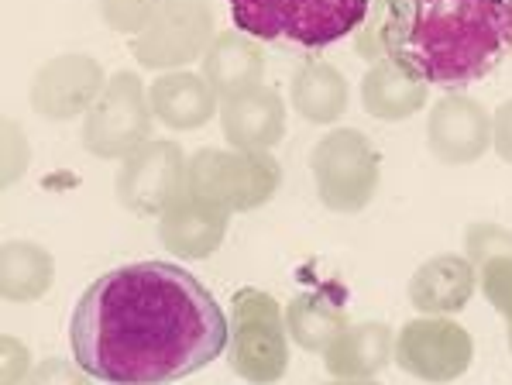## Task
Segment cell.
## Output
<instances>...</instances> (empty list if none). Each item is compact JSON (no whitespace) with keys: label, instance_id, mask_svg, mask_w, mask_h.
Returning a JSON list of instances; mask_svg holds the SVG:
<instances>
[{"label":"cell","instance_id":"obj_1","mask_svg":"<svg viewBox=\"0 0 512 385\" xmlns=\"http://www.w3.org/2000/svg\"><path fill=\"white\" fill-rule=\"evenodd\" d=\"M231 341V320L196 275L135 262L100 275L69 317L73 358L107 385H169L207 368Z\"/></svg>","mask_w":512,"mask_h":385},{"label":"cell","instance_id":"obj_2","mask_svg":"<svg viewBox=\"0 0 512 385\" xmlns=\"http://www.w3.org/2000/svg\"><path fill=\"white\" fill-rule=\"evenodd\" d=\"M382 49L427 86L458 90L512 55V0H389Z\"/></svg>","mask_w":512,"mask_h":385},{"label":"cell","instance_id":"obj_3","mask_svg":"<svg viewBox=\"0 0 512 385\" xmlns=\"http://www.w3.org/2000/svg\"><path fill=\"white\" fill-rule=\"evenodd\" d=\"M234 28L258 42L320 52L365 25L372 0H227Z\"/></svg>","mask_w":512,"mask_h":385},{"label":"cell","instance_id":"obj_4","mask_svg":"<svg viewBox=\"0 0 512 385\" xmlns=\"http://www.w3.org/2000/svg\"><path fill=\"white\" fill-rule=\"evenodd\" d=\"M282 183V169L269 152H220L203 148L189 159L186 190L210 200L214 207L238 214L269 203Z\"/></svg>","mask_w":512,"mask_h":385},{"label":"cell","instance_id":"obj_5","mask_svg":"<svg viewBox=\"0 0 512 385\" xmlns=\"http://www.w3.org/2000/svg\"><path fill=\"white\" fill-rule=\"evenodd\" d=\"M286 317L279 303L262 289H241L231 306V341L227 358L231 368L251 385H272L286 375Z\"/></svg>","mask_w":512,"mask_h":385},{"label":"cell","instance_id":"obj_6","mask_svg":"<svg viewBox=\"0 0 512 385\" xmlns=\"http://www.w3.org/2000/svg\"><path fill=\"white\" fill-rule=\"evenodd\" d=\"M378 152L368 135L354 128H337L324 135L310 152L317 196L334 214H358L378 190Z\"/></svg>","mask_w":512,"mask_h":385},{"label":"cell","instance_id":"obj_7","mask_svg":"<svg viewBox=\"0 0 512 385\" xmlns=\"http://www.w3.org/2000/svg\"><path fill=\"white\" fill-rule=\"evenodd\" d=\"M152 100L135 73L121 69L83 117V148L97 159H128L152 141Z\"/></svg>","mask_w":512,"mask_h":385},{"label":"cell","instance_id":"obj_8","mask_svg":"<svg viewBox=\"0 0 512 385\" xmlns=\"http://www.w3.org/2000/svg\"><path fill=\"white\" fill-rule=\"evenodd\" d=\"M214 14L200 0H162L155 21L135 38V55L148 69H176L203 59L214 45Z\"/></svg>","mask_w":512,"mask_h":385},{"label":"cell","instance_id":"obj_9","mask_svg":"<svg viewBox=\"0 0 512 385\" xmlns=\"http://www.w3.org/2000/svg\"><path fill=\"white\" fill-rule=\"evenodd\" d=\"M186 169L176 141H145L117 172V200L141 217H162L186 190Z\"/></svg>","mask_w":512,"mask_h":385},{"label":"cell","instance_id":"obj_10","mask_svg":"<svg viewBox=\"0 0 512 385\" xmlns=\"http://www.w3.org/2000/svg\"><path fill=\"white\" fill-rule=\"evenodd\" d=\"M471 334L444 317L409 320L396 337V365L423 382H454L471 365Z\"/></svg>","mask_w":512,"mask_h":385},{"label":"cell","instance_id":"obj_11","mask_svg":"<svg viewBox=\"0 0 512 385\" xmlns=\"http://www.w3.org/2000/svg\"><path fill=\"white\" fill-rule=\"evenodd\" d=\"M104 86V69L93 55H55L31 80V107L49 121H73L93 107Z\"/></svg>","mask_w":512,"mask_h":385},{"label":"cell","instance_id":"obj_12","mask_svg":"<svg viewBox=\"0 0 512 385\" xmlns=\"http://www.w3.org/2000/svg\"><path fill=\"white\" fill-rule=\"evenodd\" d=\"M492 145V114L475 97L447 93L427 117V148L444 165H471Z\"/></svg>","mask_w":512,"mask_h":385},{"label":"cell","instance_id":"obj_13","mask_svg":"<svg viewBox=\"0 0 512 385\" xmlns=\"http://www.w3.org/2000/svg\"><path fill=\"white\" fill-rule=\"evenodd\" d=\"M220 128L238 152H269L286 135V104L269 86H255L220 104Z\"/></svg>","mask_w":512,"mask_h":385},{"label":"cell","instance_id":"obj_14","mask_svg":"<svg viewBox=\"0 0 512 385\" xmlns=\"http://www.w3.org/2000/svg\"><path fill=\"white\" fill-rule=\"evenodd\" d=\"M227 210L214 207L210 200L183 190L179 200L159 220L162 245L179 258H210L227 234Z\"/></svg>","mask_w":512,"mask_h":385},{"label":"cell","instance_id":"obj_15","mask_svg":"<svg viewBox=\"0 0 512 385\" xmlns=\"http://www.w3.org/2000/svg\"><path fill=\"white\" fill-rule=\"evenodd\" d=\"M478 269L464 255H437L423 262L416 275L409 279V303L427 317L440 313H458L468 306L475 293Z\"/></svg>","mask_w":512,"mask_h":385},{"label":"cell","instance_id":"obj_16","mask_svg":"<svg viewBox=\"0 0 512 385\" xmlns=\"http://www.w3.org/2000/svg\"><path fill=\"white\" fill-rule=\"evenodd\" d=\"M152 114L172 131H196L217 114V93L196 73H162L148 86Z\"/></svg>","mask_w":512,"mask_h":385},{"label":"cell","instance_id":"obj_17","mask_svg":"<svg viewBox=\"0 0 512 385\" xmlns=\"http://www.w3.org/2000/svg\"><path fill=\"white\" fill-rule=\"evenodd\" d=\"M265 55L244 31H224L203 55V80L220 100L262 86Z\"/></svg>","mask_w":512,"mask_h":385},{"label":"cell","instance_id":"obj_18","mask_svg":"<svg viewBox=\"0 0 512 385\" xmlns=\"http://www.w3.org/2000/svg\"><path fill=\"white\" fill-rule=\"evenodd\" d=\"M430 86L406 73L399 62L378 59L368 66L365 80H361V107L372 114L375 121H406L416 110L427 104Z\"/></svg>","mask_w":512,"mask_h":385},{"label":"cell","instance_id":"obj_19","mask_svg":"<svg viewBox=\"0 0 512 385\" xmlns=\"http://www.w3.org/2000/svg\"><path fill=\"white\" fill-rule=\"evenodd\" d=\"M396 358V341L385 324H354L344 327L324 351V365L337 379H372Z\"/></svg>","mask_w":512,"mask_h":385},{"label":"cell","instance_id":"obj_20","mask_svg":"<svg viewBox=\"0 0 512 385\" xmlns=\"http://www.w3.org/2000/svg\"><path fill=\"white\" fill-rule=\"evenodd\" d=\"M468 258L478 269L488 303L506 317L512 348V234L495 224H475L468 231Z\"/></svg>","mask_w":512,"mask_h":385},{"label":"cell","instance_id":"obj_21","mask_svg":"<svg viewBox=\"0 0 512 385\" xmlns=\"http://www.w3.org/2000/svg\"><path fill=\"white\" fill-rule=\"evenodd\" d=\"M289 97H293V107L299 110L303 121L334 124V121H341L344 110H348L351 90L337 66H330V62H306L293 76Z\"/></svg>","mask_w":512,"mask_h":385},{"label":"cell","instance_id":"obj_22","mask_svg":"<svg viewBox=\"0 0 512 385\" xmlns=\"http://www.w3.org/2000/svg\"><path fill=\"white\" fill-rule=\"evenodd\" d=\"M55 279L52 255L35 241H7L0 251V293L11 303H31L49 293Z\"/></svg>","mask_w":512,"mask_h":385},{"label":"cell","instance_id":"obj_23","mask_svg":"<svg viewBox=\"0 0 512 385\" xmlns=\"http://www.w3.org/2000/svg\"><path fill=\"white\" fill-rule=\"evenodd\" d=\"M286 327L303 351H320V355H324V351L330 348V341L348 327V317H344V306L334 303L330 296L303 293L289 303Z\"/></svg>","mask_w":512,"mask_h":385},{"label":"cell","instance_id":"obj_24","mask_svg":"<svg viewBox=\"0 0 512 385\" xmlns=\"http://www.w3.org/2000/svg\"><path fill=\"white\" fill-rule=\"evenodd\" d=\"M162 11V0H100V14L114 31L138 38Z\"/></svg>","mask_w":512,"mask_h":385},{"label":"cell","instance_id":"obj_25","mask_svg":"<svg viewBox=\"0 0 512 385\" xmlns=\"http://www.w3.org/2000/svg\"><path fill=\"white\" fill-rule=\"evenodd\" d=\"M25 385H90V375L80 365H73V361L49 358L28 375Z\"/></svg>","mask_w":512,"mask_h":385},{"label":"cell","instance_id":"obj_26","mask_svg":"<svg viewBox=\"0 0 512 385\" xmlns=\"http://www.w3.org/2000/svg\"><path fill=\"white\" fill-rule=\"evenodd\" d=\"M4 135V183H14L28 169V145L14 121H4Z\"/></svg>","mask_w":512,"mask_h":385},{"label":"cell","instance_id":"obj_27","mask_svg":"<svg viewBox=\"0 0 512 385\" xmlns=\"http://www.w3.org/2000/svg\"><path fill=\"white\" fill-rule=\"evenodd\" d=\"M492 148L499 152L502 162L512 165V100H506L492 114Z\"/></svg>","mask_w":512,"mask_h":385},{"label":"cell","instance_id":"obj_28","mask_svg":"<svg viewBox=\"0 0 512 385\" xmlns=\"http://www.w3.org/2000/svg\"><path fill=\"white\" fill-rule=\"evenodd\" d=\"M4 385H18V375H14V365H18V358H28V348H21L14 337H4Z\"/></svg>","mask_w":512,"mask_h":385},{"label":"cell","instance_id":"obj_29","mask_svg":"<svg viewBox=\"0 0 512 385\" xmlns=\"http://www.w3.org/2000/svg\"><path fill=\"white\" fill-rule=\"evenodd\" d=\"M330 385H375L372 379H337V382H330Z\"/></svg>","mask_w":512,"mask_h":385},{"label":"cell","instance_id":"obj_30","mask_svg":"<svg viewBox=\"0 0 512 385\" xmlns=\"http://www.w3.org/2000/svg\"><path fill=\"white\" fill-rule=\"evenodd\" d=\"M200 4H210V0H200Z\"/></svg>","mask_w":512,"mask_h":385}]
</instances>
